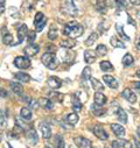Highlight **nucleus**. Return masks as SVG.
<instances>
[{
    "mask_svg": "<svg viewBox=\"0 0 140 148\" xmlns=\"http://www.w3.org/2000/svg\"><path fill=\"white\" fill-rule=\"evenodd\" d=\"M84 32V28L77 23L76 21H71L65 25L64 29H63V34L67 35L68 38H73V39H76V38H80V36L83 34Z\"/></svg>",
    "mask_w": 140,
    "mask_h": 148,
    "instance_id": "1",
    "label": "nucleus"
},
{
    "mask_svg": "<svg viewBox=\"0 0 140 148\" xmlns=\"http://www.w3.org/2000/svg\"><path fill=\"white\" fill-rule=\"evenodd\" d=\"M42 63L48 68V69H51V70H55L58 65V60L57 57L54 55V53H46L42 55Z\"/></svg>",
    "mask_w": 140,
    "mask_h": 148,
    "instance_id": "2",
    "label": "nucleus"
},
{
    "mask_svg": "<svg viewBox=\"0 0 140 148\" xmlns=\"http://www.w3.org/2000/svg\"><path fill=\"white\" fill-rule=\"evenodd\" d=\"M46 22H47V18L45 16V14L41 12H38L36 15H35V19H34V25H35V28H36V32H41L43 29Z\"/></svg>",
    "mask_w": 140,
    "mask_h": 148,
    "instance_id": "3",
    "label": "nucleus"
},
{
    "mask_svg": "<svg viewBox=\"0 0 140 148\" xmlns=\"http://www.w3.org/2000/svg\"><path fill=\"white\" fill-rule=\"evenodd\" d=\"M14 64L16 68L23 70V69H28L30 66V61L27 56H18L14 60Z\"/></svg>",
    "mask_w": 140,
    "mask_h": 148,
    "instance_id": "4",
    "label": "nucleus"
},
{
    "mask_svg": "<svg viewBox=\"0 0 140 148\" xmlns=\"http://www.w3.org/2000/svg\"><path fill=\"white\" fill-rule=\"evenodd\" d=\"M62 8H63V12L69 14V15H76L77 14V8H76L74 1H71V0H70V1H65L63 4Z\"/></svg>",
    "mask_w": 140,
    "mask_h": 148,
    "instance_id": "5",
    "label": "nucleus"
},
{
    "mask_svg": "<svg viewBox=\"0 0 140 148\" xmlns=\"http://www.w3.org/2000/svg\"><path fill=\"white\" fill-rule=\"evenodd\" d=\"M75 58V54L73 51H70V49H65L63 48L61 50V61L65 62V63H71Z\"/></svg>",
    "mask_w": 140,
    "mask_h": 148,
    "instance_id": "6",
    "label": "nucleus"
},
{
    "mask_svg": "<svg viewBox=\"0 0 140 148\" xmlns=\"http://www.w3.org/2000/svg\"><path fill=\"white\" fill-rule=\"evenodd\" d=\"M74 141L78 148H91V141L84 136H76Z\"/></svg>",
    "mask_w": 140,
    "mask_h": 148,
    "instance_id": "7",
    "label": "nucleus"
},
{
    "mask_svg": "<svg viewBox=\"0 0 140 148\" xmlns=\"http://www.w3.org/2000/svg\"><path fill=\"white\" fill-rule=\"evenodd\" d=\"M103 79H104L105 83L108 84V86H110L111 89H117V88L119 86L118 81H117L113 76H111V75H104V76H103Z\"/></svg>",
    "mask_w": 140,
    "mask_h": 148,
    "instance_id": "8",
    "label": "nucleus"
},
{
    "mask_svg": "<svg viewBox=\"0 0 140 148\" xmlns=\"http://www.w3.org/2000/svg\"><path fill=\"white\" fill-rule=\"evenodd\" d=\"M93 134H95L99 140H108V138H109V134L105 132L100 126H98V125H96V126L93 127Z\"/></svg>",
    "mask_w": 140,
    "mask_h": 148,
    "instance_id": "9",
    "label": "nucleus"
},
{
    "mask_svg": "<svg viewBox=\"0 0 140 148\" xmlns=\"http://www.w3.org/2000/svg\"><path fill=\"white\" fill-rule=\"evenodd\" d=\"M60 46L62 48H65V49H73L75 46H76V41L75 39L73 38H68V39H64L60 42Z\"/></svg>",
    "mask_w": 140,
    "mask_h": 148,
    "instance_id": "10",
    "label": "nucleus"
},
{
    "mask_svg": "<svg viewBox=\"0 0 140 148\" xmlns=\"http://www.w3.org/2000/svg\"><path fill=\"white\" fill-rule=\"evenodd\" d=\"M26 136H27V139L33 145H35V143L38 142V134H36V131L34 130V127H30L29 130L26 131Z\"/></svg>",
    "mask_w": 140,
    "mask_h": 148,
    "instance_id": "11",
    "label": "nucleus"
},
{
    "mask_svg": "<svg viewBox=\"0 0 140 148\" xmlns=\"http://www.w3.org/2000/svg\"><path fill=\"white\" fill-rule=\"evenodd\" d=\"M39 50H40L39 46L33 43V45H29V46H27V47L25 48V54H26L27 56H35V55L39 53Z\"/></svg>",
    "mask_w": 140,
    "mask_h": 148,
    "instance_id": "12",
    "label": "nucleus"
},
{
    "mask_svg": "<svg viewBox=\"0 0 140 148\" xmlns=\"http://www.w3.org/2000/svg\"><path fill=\"white\" fill-rule=\"evenodd\" d=\"M40 131L42 133V136L45 139H49L50 135H51V130H50V126L47 124V123H41L40 124Z\"/></svg>",
    "mask_w": 140,
    "mask_h": 148,
    "instance_id": "13",
    "label": "nucleus"
},
{
    "mask_svg": "<svg viewBox=\"0 0 140 148\" xmlns=\"http://www.w3.org/2000/svg\"><path fill=\"white\" fill-rule=\"evenodd\" d=\"M123 97L130 103H135L137 101V96H135V93H133V91L131 89H125L123 91Z\"/></svg>",
    "mask_w": 140,
    "mask_h": 148,
    "instance_id": "14",
    "label": "nucleus"
},
{
    "mask_svg": "<svg viewBox=\"0 0 140 148\" xmlns=\"http://www.w3.org/2000/svg\"><path fill=\"white\" fill-rule=\"evenodd\" d=\"M96 53L93 50H85L84 51V61L88 63V64H92L95 61H96Z\"/></svg>",
    "mask_w": 140,
    "mask_h": 148,
    "instance_id": "15",
    "label": "nucleus"
},
{
    "mask_svg": "<svg viewBox=\"0 0 140 148\" xmlns=\"http://www.w3.org/2000/svg\"><path fill=\"white\" fill-rule=\"evenodd\" d=\"M47 83H48V85H49L51 89H58V88H61V85H62L61 79H60L58 77H55V76L49 77Z\"/></svg>",
    "mask_w": 140,
    "mask_h": 148,
    "instance_id": "16",
    "label": "nucleus"
},
{
    "mask_svg": "<svg viewBox=\"0 0 140 148\" xmlns=\"http://www.w3.org/2000/svg\"><path fill=\"white\" fill-rule=\"evenodd\" d=\"M111 130L113 131V133L117 135V136H124L125 135V128L121 126V125H119V124H111Z\"/></svg>",
    "mask_w": 140,
    "mask_h": 148,
    "instance_id": "17",
    "label": "nucleus"
},
{
    "mask_svg": "<svg viewBox=\"0 0 140 148\" xmlns=\"http://www.w3.org/2000/svg\"><path fill=\"white\" fill-rule=\"evenodd\" d=\"M113 148H132V145L127 140H116L112 142Z\"/></svg>",
    "mask_w": 140,
    "mask_h": 148,
    "instance_id": "18",
    "label": "nucleus"
},
{
    "mask_svg": "<svg viewBox=\"0 0 140 148\" xmlns=\"http://www.w3.org/2000/svg\"><path fill=\"white\" fill-rule=\"evenodd\" d=\"M28 34V29H27V26L26 25H21L20 28H18V38H19V41L18 43H21L23 41V39L26 38V35Z\"/></svg>",
    "mask_w": 140,
    "mask_h": 148,
    "instance_id": "19",
    "label": "nucleus"
},
{
    "mask_svg": "<svg viewBox=\"0 0 140 148\" xmlns=\"http://www.w3.org/2000/svg\"><path fill=\"white\" fill-rule=\"evenodd\" d=\"M91 112L93 113V116H96V117H102V116H104L105 114V111L102 106H99V105H97V104H93L92 106H91Z\"/></svg>",
    "mask_w": 140,
    "mask_h": 148,
    "instance_id": "20",
    "label": "nucleus"
},
{
    "mask_svg": "<svg viewBox=\"0 0 140 148\" xmlns=\"http://www.w3.org/2000/svg\"><path fill=\"white\" fill-rule=\"evenodd\" d=\"M95 104H97V105H99V106H103L105 103H106V97H105L103 93H100V92H96L95 93Z\"/></svg>",
    "mask_w": 140,
    "mask_h": 148,
    "instance_id": "21",
    "label": "nucleus"
},
{
    "mask_svg": "<svg viewBox=\"0 0 140 148\" xmlns=\"http://www.w3.org/2000/svg\"><path fill=\"white\" fill-rule=\"evenodd\" d=\"M39 105H41L43 108L46 110H51L54 107V104H53V100L48 99V98H41L39 100Z\"/></svg>",
    "mask_w": 140,
    "mask_h": 148,
    "instance_id": "22",
    "label": "nucleus"
},
{
    "mask_svg": "<svg viewBox=\"0 0 140 148\" xmlns=\"http://www.w3.org/2000/svg\"><path fill=\"white\" fill-rule=\"evenodd\" d=\"M116 114H117V118H118V120L120 123H124V124L127 123V114H126V112L123 108H118L116 111Z\"/></svg>",
    "mask_w": 140,
    "mask_h": 148,
    "instance_id": "23",
    "label": "nucleus"
},
{
    "mask_svg": "<svg viewBox=\"0 0 140 148\" xmlns=\"http://www.w3.org/2000/svg\"><path fill=\"white\" fill-rule=\"evenodd\" d=\"M14 77L18 81L22 82V83H28L30 81L29 75H27V73H23V72H16V73H14Z\"/></svg>",
    "mask_w": 140,
    "mask_h": 148,
    "instance_id": "24",
    "label": "nucleus"
},
{
    "mask_svg": "<svg viewBox=\"0 0 140 148\" xmlns=\"http://www.w3.org/2000/svg\"><path fill=\"white\" fill-rule=\"evenodd\" d=\"M73 108H74V111H76V112L82 110V103H81L80 98L77 97V95L73 96Z\"/></svg>",
    "mask_w": 140,
    "mask_h": 148,
    "instance_id": "25",
    "label": "nucleus"
},
{
    "mask_svg": "<svg viewBox=\"0 0 140 148\" xmlns=\"http://www.w3.org/2000/svg\"><path fill=\"white\" fill-rule=\"evenodd\" d=\"M77 121H78V116H77V113H70V114H68L67 116V123L69 124V125H76L77 124Z\"/></svg>",
    "mask_w": 140,
    "mask_h": 148,
    "instance_id": "26",
    "label": "nucleus"
},
{
    "mask_svg": "<svg viewBox=\"0 0 140 148\" xmlns=\"http://www.w3.org/2000/svg\"><path fill=\"white\" fill-rule=\"evenodd\" d=\"M11 89H12V91H13L14 93H16V95H21V93L23 92V86H22L21 84H19V83H15V82L11 83Z\"/></svg>",
    "mask_w": 140,
    "mask_h": 148,
    "instance_id": "27",
    "label": "nucleus"
},
{
    "mask_svg": "<svg viewBox=\"0 0 140 148\" xmlns=\"http://www.w3.org/2000/svg\"><path fill=\"white\" fill-rule=\"evenodd\" d=\"M110 42H111L112 47H115V48H121V49H124V48H125V45H124L120 40H118V39L116 38V36H112L111 40H110Z\"/></svg>",
    "mask_w": 140,
    "mask_h": 148,
    "instance_id": "28",
    "label": "nucleus"
},
{
    "mask_svg": "<svg viewBox=\"0 0 140 148\" xmlns=\"http://www.w3.org/2000/svg\"><path fill=\"white\" fill-rule=\"evenodd\" d=\"M20 114H21V117H22L23 119L29 120V119L32 118V111H30L28 107H22L21 111H20Z\"/></svg>",
    "mask_w": 140,
    "mask_h": 148,
    "instance_id": "29",
    "label": "nucleus"
},
{
    "mask_svg": "<svg viewBox=\"0 0 140 148\" xmlns=\"http://www.w3.org/2000/svg\"><path fill=\"white\" fill-rule=\"evenodd\" d=\"M100 69L103 71H112L113 70V65L109 61H103V62H100Z\"/></svg>",
    "mask_w": 140,
    "mask_h": 148,
    "instance_id": "30",
    "label": "nucleus"
},
{
    "mask_svg": "<svg viewBox=\"0 0 140 148\" xmlns=\"http://www.w3.org/2000/svg\"><path fill=\"white\" fill-rule=\"evenodd\" d=\"M133 62H134V58H133V56H132L131 54H125V55H124V57H123V64H124L125 66L131 65Z\"/></svg>",
    "mask_w": 140,
    "mask_h": 148,
    "instance_id": "31",
    "label": "nucleus"
},
{
    "mask_svg": "<svg viewBox=\"0 0 140 148\" xmlns=\"http://www.w3.org/2000/svg\"><path fill=\"white\" fill-rule=\"evenodd\" d=\"M97 39H98V34H97V33H92V34L89 36V39L85 40V45H86L88 47H90V46H92V45L96 42Z\"/></svg>",
    "mask_w": 140,
    "mask_h": 148,
    "instance_id": "32",
    "label": "nucleus"
},
{
    "mask_svg": "<svg viewBox=\"0 0 140 148\" xmlns=\"http://www.w3.org/2000/svg\"><path fill=\"white\" fill-rule=\"evenodd\" d=\"M96 53L98 56H105L108 54V48L104 45H98V47L96 48Z\"/></svg>",
    "mask_w": 140,
    "mask_h": 148,
    "instance_id": "33",
    "label": "nucleus"
},
{
    "mask_svg": "<svg viewBox=\"0 0 140 148\" xmlns=\"http://www.w3.org/2000/svg\"><path fill=\"white\" fill-rule=\"evenodd\" d=\"M91 84H92V88L96 90V91H102L103 89H104V85L98 81V79H96V78H91Z\"/></svg>",
    "mask_w": 140,
    "mask_h": 148,
    "instance_id": "34",
    "label": "nucleus"
},
{
    "mask_svg": "<svg viewBox=\"0 0 140 148\" xmlns=\"http://www.w3.org/2000/svg\"><path fill=\"white\" fill-rule=\"evenodd\" d=\"M57 35H58V32H57L56 27H54V26L50 27V29L48 32V39L49 40H55L57 38Z\"/></svg>",
    "mask_w": 140,
    "mask_h": 148,
    "instance_id": "35",
    "label": "nucleus"
},
{
    "mask_svg": "<svg viewBox=\"0 0 140 148\" xmlns=\"http://www.w3.org/2000/svg\"><path fill=\"white\" fill-rule=\"evenodd\" d=\"M3 42L6 45V46H13V36L11 34H5L3 36Z\"/></svg>",
    "mask_w": 140,
    "mask_h": 148,
    "instance_id": "36",
    "label": "nucleus"
},
{
    "mask_svg": "<svg viewBox=\"0 0 140 148\" xmlns=\"http://www.w3.org/2000/svg\"><path fill=\"white\" fill-rule=\"evenodd\" d=\"M91 77V69L89 66H85L82 71V78L85 81V79H89Z\"/></svg>",
    "mask_w": 140,
    "mask_h": 148,
    "instance_id": "37",
    "label": "nucleus"
},
{
    "mask_svg": "<svg viewBox=\"0 0 140 148\" xmlns=\"http://www.w3.org/2000/svg\"><path fill=\"white\" fill-rule=\"evenodd\" d=\"M116 29H117V32H118V34L121 36V38L124 39V40H127V41H130V38L128 36L124 33V30H123V27H121V25H116Z\"/></svg>",
    "mask_w": 140,
    "mask_h": 148,
    "instance_id": "38",
    "label": "nucleus"
},
{
    "mask_svg": "<svg viewBox=\"0 0 140 148\" xmlns=\"http://www.w3.org/2000/svg\"><path fill=\"white\" fill-rule=\"evenodd\" d=\"M49 97L51 98V100H56V101H61L63 99V96L60 92H49Z\"/></svg>",
    "mask_w": 140,
    "mask_h": 148,
    "instance_id": "39",
    "label": "nucleus"
},
{
    "mask_svg": "<svg viewBox=\"0 0 140 148\" xmlns=\"http://www.w3.org/2000/svg\"><path fill=\"white\" fill-rule=\"evenodd\" d=\"M55 145H56V148H64V141H63V138L61 135H56L55 138Z\"/></svg>",
    "mask_w": 140,
    "mask_h": 148,
    "instance_id": "40",
    "label": "nucleus"
},
{
    "mask_svg": "<svg viewBox=\"0 0 140 148\" xmlns=\"http://www.w3.org/2000/svg\"><path fill=\"white\" fill-rule=\"evenodd\" d=\"M103 3L106 7H117L118 6L117 0H103Z\"/></svg>",
    "mask_w": 140,
    "mask_h": 148,
    "instance_id": "41",
    "label": "nucleus"
},
{
    "mask_svg": "<svg viewBox=\"0 0 140 148\" xmlns=\"http://www.w3.org/2000/svg\"><path fill=\"white\" fill-rule=\"evenodd\" d=\"M35 39H36V34H35V32H28V35H27V41L29 43H33L35 41Z\"/></svg>",
    "mask_w": 140,
    "mask_h": 148,
    "instance_id": "42",
    "label": "nucleus"
},
{
    "mask_svg": "<svg viewBox=\"0 0 140 148\" xmlns=\"http://www.w3.org/2000/svg\"><path fill=\"white\" fill-rule=\"evenodd\" d=\"M57 50V48L54 45H47V51L48 53H55Z\"/></svg>",
    "mask_w": 140,
    "mask_h": 148,
    "instance_id": "43",
    "label": "nucleus"
},
{
    "mask_svg": "<svg viewBox=\"0 0 140 148\" xmlns=\"http://www.w3.org/2000/svg\"><path fill=\"white\" fill-rule=\"evenodd\" d=\"M133 88L135 89V91L138 93H140V82H134L133 83Z\"/></svg>",
    "mask_w": 140,
    "mask_h": 148,
    "instance_id": "44",
    "label": "nucleus"
},
{
    "mask_svg": "<svg viewBox=\"0 0 140 148\" xmlns=\"http://www.w3.org/2000/svg\"><path fill=\"white\" fill-rule=\"evenodd\" d=\"M6 126V120L4 119V112H1V128Z\"/></svg>",
    "mask_w": 140,
    "mask_h": 148,
    "instance_id": "45",
    "label": "nucleus"
},
{
    "mask_svg": "<svg viewBox=\"0 0 140 148\" xmlns=\"http://www.w3.org/2000/svg\"><path fill=\"white\" fill-rule=\"evenodd\" d=\"M130 3H131L132 5L138 6V5H140V0H130Z\"/></svg>",
    "mask_w": 140,
    "mask_h": 148,
    "instance_id": "46",
    "label": "nucleus"
},
{
    "mask_svg": "<svg viewBox=\"0 0 140 148\" xmlns=\"http://www.w3.org/2000/svg\"><path fill=\"white\" fill-rule=\"evenodd\" d=\"M134 143H135V147L137 148H140V139H135L134 140Z\"/></svg>",
    "mask_w": 140,
    "mask_h": 148,
    "instance_id": "47",
    "label": "nucleus"
},
{
    "mask_svg": "<svg viewBox=\"0 0 140 148\" xmlns=\"http://www.w3.org/2000/svg\"><path fill=\"white\" fill-rule=\"evenodd\" d=\"M135 47H137L138 50H140V38H138V40H137V42H135Z\"/></svg>",
    "mask_w": 140,
    "mask_h": 148,
    "instance_id": "48",
    "label": "nucleus"
},
{
    "mask_svg": "<svg viewBox=\"0 0 140 148\" xmlns=\"http://www.w3.org/2000/svg\"><path fill=\"white\" fill-rule=\"evenodd\" d=\"M4 3H5V0H1V10H0V13H4L5 12V7H4Z\"/></svg>",
    "mask_w": 140,
    "mask_h": 148,
    "instance_id": "49",
    "label": "nucleus"
},
{
    "mask_svg": "<svg viewBox=\"0 0 140 148\" xmlns=\"http://www.w3.org/2000/svg\"><path fill=\"white\" fill-rule=\"evenodd\" d=\"M30 106H34L35 108H36V107H38V104H36V101H35V100H32V101H30Z\"/></svg>",
    "mask_w": 140,
    "mask_h": 148,
    "instance_id": "50",
    "label": "nucleus"
},
{
    "mask_svg": "<svg viewBox=\"0 0 140 148\" xmlns=\"http://www.w3.org/2000/svg\"><path fill=\"white\" fill-rule=\"evenodd\" d=\"M1 97L4 98V97H7V92L4 90V89H1Z\"/></svg>",
    "mask_w": 140,
    "mask_h": 148,
    "instance_id": "51",
    "label": "nucleus"
},
{
    "mask_svg": "<svg viewBox=\"0 0 140 148\" xmlns=\"http://www.w3.org/2000/svg\"><path fill=\"white\" fill-rule=\"evenodd\" d=\"M135 75H137V76H138V77L140 78V69H139V70L137 71V73H135Z\"/></svg>",
    "mask_w": 140,
    "mask_h": 148,
    "instance_id": "52",
    "label": "nucleus"
},
{
    "mask_svg": "<svg viewBox=\"0 0 140 148\" xmlns=\"http://www.w3.org/2000/svg\"><path fill=\"white\" fill-rule=\"evenodd\" d=\"M137 133H138V135H139V136H140V126H139V127H138V130H137Z\"/></svg>",
    "mask_w": 140,
    "mask_h": 148,
    "instance_id": "53",
    "label": "nucleus"
},
{
    "mask_svg": "<svg viewBox=\"0 0 140 148\" xmlns=\"http://www.w3.org/2000/svg\"><path fill=\"white\" fill-rule=\"evenodd\" d=\"M46 148H50V147H48V146H47V147H46Z\"/></svg>",
    "mask_w": 140,
    "mask_h": 148,
    "instance_id": "54",
    "label": "nucleus"
}]
</instances>
